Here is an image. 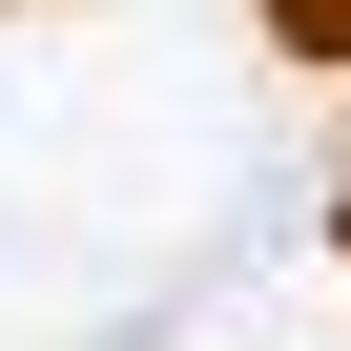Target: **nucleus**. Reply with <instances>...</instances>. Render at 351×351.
<instances>
[{"mask_svg": "<svg viewBox=\"0 0 351 351\" xmlns=\"http://www.w3.org/2000/svg\"><path fill=\"white\" fill-rule=\"evenodd\" d=\"M269 42L289 62H351V0H269Z\"/></svg>", "mask_w": 351, "mask_h": 351, "instance_id": "1", "label": "nucleus"}]
</instances>
